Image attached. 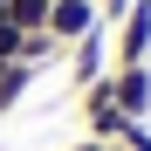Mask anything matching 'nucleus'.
Returning <instances> with one entry per match:
<instances>
[{
	"mask_svg": "<svg viewBox=\"0 0 151 151\" xmlns=\"http://www.w3.org/2000/svg\"><path fill=\"white\" fill-rule=\"evenodd\" d=\"M76 110H83V137H89V144H117L124 124H131V117L117 110V96H110V76L89 83V89H76Z\"/></svg>",
	"mask_w": 151,
	"mask_h": 151,
	"instance_id": "1",
	"label": "nucleus"
},
{
	"mask_svg": "<svg viewBox=\"0 0 151 151\" xmlns=\"http://www.w3.org/2000/svg\"><path fill=\"white\" fill-rule=\"evenodd\" d=\"M131 62H151V0H131L110 28V69H131Z\"/></svg>",
	"mask_w": 151,
	"mask_h": 151,
	"instance_id": "2",
	"label": "nucleus"
},
{
	"mask_svg": "<svg viewBox=\"0 0 151 151\" xmlns=\"http://www.w3.org/2000/svg\"><path fill=\"white\" fill-rule=\"evenodd\" d=\"M103 76H110V28H89L83 41L69 48V83L89 89V83H103Z\"/></svg>",
	"mask_w": 151,
	"mask_h": 151,
	"instance_id": "3",
	"label": "nucleus"
},
{
	"mask_svg": "<svg viewBox=\"0 0 151 151\" xmlns=\"http://www.w3.org/2000/svg\"><path fill=\"white\" fill-rule=\"evenodd\" d=\"M110 96L124 117L151 124V62H131V69H110Z\"/></svg>",
	"mask_w": 151,
	"mask_h": 151,
	"instance_id": "4",
	"label": "nucleus"
},
{
	"mask_svg": "<svg viewBox=\"0 0 151 151\" xmlns=\"http://www.w3.org/2000/svg\"><path fill=\"white\" fill-rule=\"evenodd\" d=\"M89 28H103V14H96V0H55L48 7V35H55L62 48H76Z\"/></svg>",
	"mask_w": 151,
	"mask_h": 151,
	"instance_id": "5",
	"label": "nucleus"
},
{
	"mask_svg": "<svg viewBox=\"0 0 151 151\" xmlns=\"http://www.w3.org/2000/svg\"><path fill=\"white\" fill-rule=\"evenodd\" d=\"M35 76H41V69H28V62H7V69H0V117H7L14 103H28Z\"/></svg>",
	"mask_w": 151,
	"mask_h": 151,
	"instance_id": "6",
	"label": "nucleus"
},
{
	"mask_svg": "<svg viewBox=\"0 0 151 151\" xmlns=\"http://www.w3.org/2000/svg\"><path fill=\"white\" fill-rule=\"evenodd\" d=\"M48 7H55V0H7L0 14H7L21 35H41V28H48Z\"/></svg>",
	"mask_w": 151,
	"mask_h": 151,
	"instance_id": "7",
	"label": "nucleus"
},
{
	"mask_svg": "<svg viewBox=\"0 0 151 151\" xmlns=\"http://www.w3.org/2000/svg\"><path fill=\"white\" fill-rule=\"evenodd\" d=\"M117 144H124V151H151V124H137V117H131V124H124V137H117Z\"/></svg>",
	"mask_w": 151,
	"mask_h": 151,
	"instance_id": "8",
	"label": "nucleus"
},
{
	"mask_svg": "<svg viewBox=\"0 0 151 151\" xmlns=\"http://www.w3.org/2000/svg\"><path fill=\"white\" fill-rule=\"evenodd\" d=\"M62 151H96V144H89V137H76V144H62Z\"/></svg>",
	"mask_w": 151,
	"mask_h": 151,
	"instance_id": "9",
	"label": "nucleus"
},
{
	"mask_svg": "<svg viewBox=\"0 0 151 151\" xmlns=\"http://www.w3.org/2000/svg\"><path fill=\"white\" fill-rule=\"evenodd\" d=\"M96 151H124V144H96Z\"/></svg>",
	"mask_w": 151,
	"mask_h": 151,
	"instance_id": "10",
	"label": "nucleus"
},
{
	"mask_svg": "<svg viewBox=\"0 0 151 151\" xmlns=\"http://www.w3.org/2000/svg\"><path fill=\"white\" fill-rule=\"evenodd\" d=\"M0 7H7V0H0Z\"/></svg>",
	"mask_w": 151,
	"mask_h": 151,
	"instance_id": "11",
	"label": "nucleus"
}]
</instances>
